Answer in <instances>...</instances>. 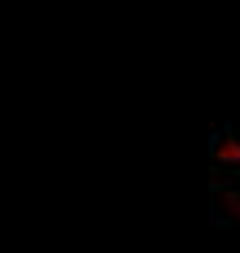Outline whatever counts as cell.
Listing matches in <instances>:
<instances>
[{"label": "cell", "instance_id": "cell-1", "mask_svg": "<svg viewBox=\"0 0 240 253\" xmlns=\"http://www.w3.org/2000/svg\"><path fill=\"white\" fill-rule=\"evenodd\" d=\"M214 214L227 218V223L240 231V179L214 175Z\"/></svg>", "mask_w": 240, "mask_h": 253}]
</instances>
